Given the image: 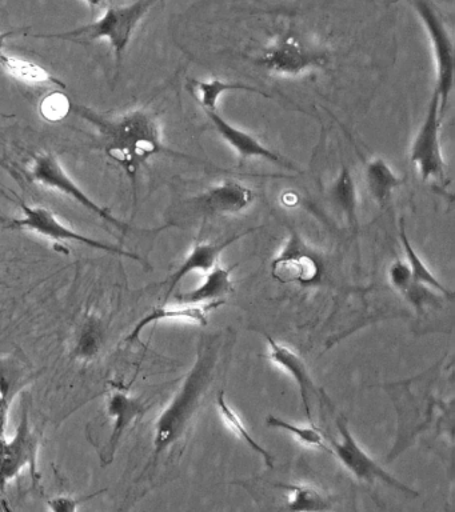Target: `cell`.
<instances>
[{
	"label": "cell",
	"instance_id": "6da1fadb",
	"mask_svg": "<svg viewBox=\"0 0 455 512\" xmlns=\"http://www.w3.org/2000/svg\"><path fill=\"white\" fill-rule=\"evenodd\" d=\"M71 108L95 128L106 155L126 171L133 183L139 170L154 156L193 159L166 147L157 115L147 108H135L118 115L102 114L85 106Z\"/></svg>",
	"mask_w": 455,
	"mask_h": 512
},
{
	"label": "cell",
	"instance_id": "7a4b0ae2",
	"mask_svg": "<svg viewBox=\"0 0 455 512\" xmlns=\"http://www.w3.org/2000/svg\"><path fill=\"white\" fill-rule=\"evenodd\" d=\"M219 352H221L219 336L202 338L199 342L194 366L191 367L169 406L162 411L155 422L154 460L175 446L186 434L187 428L198 414L203 399L213 383Z\"/></svg>",
	"mask_w": 455,
	"mask_h": 512
},
{
	"label": "cell",
	"instance_id": "3957f363",
	"mask_svg": "<svg viewBox=\"0 0 455 512\" xmlns=\"http://www.w3.org/2000/svg\"><path fill=\"white\" fill-rule=\"evenodd\" d=\"M161 2L163 0H134L125 6L107 8L105 14L94 23L85 24L75 30L61 32V34L34 36L35 38L73 40V42H95V40L106 39L113 48L115 62L119 66L135 30L149 12Z\"/></svg>",
	"mask_w": 455,
	"mask_h": 512
},
{
	"label": "cell",
	"instance_id": "277c9868",
	"mask_svg": "<svg viewBox=\"0 0 455 512\" xmlns=\"http://www.w3.org/2000/svg\"><path fill=\"white\" fill-rule=\"evenodd\" d=\"M19 208H21V218L11 219L9 222V227L14 228V230L31 232V234L41 236L43 239L51 240V242L58 244V246H62L65 243L82 244V246L93 248V250L125 256V258L137 260V262L145 264V260L141 256L134 254V252L123 250V248L115 246V244L101 242V240L79 234L73 228L63 224L58 219V216L49 208L30 206V204H26L22 200L19 202Z\"/></svg>",
	"mask_w": 455,
	"mask_h": 512
},
{
	"label": "cell",
	"instance_id": "5b68a950",
	"mask_svg": "<svg viewBox=\"0 0 455 512\" xmlns=\"http://www.w3.org/2000/svg\"><path fill=\"white\" fill-rule=\"evenodd\" d=\"M29 179L31 182L39 184V186L69 196L70 199L75 200V202L81 204V206L87 208V210L93 212V214L99 216L102 220H105L106 223L117 228L122 234H127V232L134 230L130 224L123 223L122 220L115 218L110 210L94 202V200L78 186L77 182H74L73 178L67 174V171L63 168L57 156L51 154V152H41V154L34 156L29 167Z\"/></svg>",
	"mask_w": 455,
	"mask_h": 512
},
{
	"label": "cell",
	"instance_id": "8992f818",
	"mask_svg": "<svg viewBox=\"0 0 455 512\" xmlns=\"http://www.w3.org/2000/svg\"><path fill=\"white\" fill-rule=\"evenodd\" d=\"M254 62L275 75L298 76L325 66L326 55L290 28L278 35Z\"/></svg>",
	"mask_w": 455,
	"mask_h": 512
},
{
	"label": "cell",
	"instance_id": "52a82bcc",
	"mask_svg": "<svg viewBox=\"0 0 455 512\" xmlns=\"http://www.w3.org/2000/svg\"><path fill=\"white\" fill-rule=\"evenodd\" d=\"M419 19L422 20L433 48L437 84L435 92L439 96L441 114L445 116L447 104L454 86V43L446 23L429 0H410Z\"/></svg>",
	"mask_w": 455,
	"mask_h": 512
},
{
	"label": "cell",
	"instance_id": "ba28073f",
	"mask_svg": "<svg viewBox=\"0 0 455 512\" xmlns=\"http://www.w3.org/2000/svg\"><path fill=\"white\" fill-rule=\"evenodd\" d=\"M39 436L31 426L29 406L23 408L13 438L0 439V491L29 470L35 482L41 480L38 468Z\"/></svg>",
	"mask_w": 455,
	"mask_h": 512
},
{
	"label": "cell",
	"instance_id": "9c48e42d",
	"mask_svg": "<svg viewBox=\"0 0 455 512\" xmlns=\"http://www.w3.org/2000/svg\"><path fill=\"white\" fill-rule=\"evenodd\" d=\"M442 120L439 96L434 91L410 151L411 163L417 168L423 182H442L445 179L446 163L441 146Z\"/></svg>",
	"mask_w": 455,
	"mask_h": 512
},
{
	"label": "cell",
	"instance_id": "30bf717a",
	"mask_svg": "<svg viewBox=\"0 0 455 512\" xmlns=\"http://www.w3.org/2000/svg\"><path fill=\"white\" fill-rule=\"evenodd\" d=\"M323 272L322 256L297 231L291 230L285 247L271 263L273 278L285 284L313 286L322 279Z\"/></svg>",
	"mask_w": 455,
	"mask_h": 512
},
{
	"label": "cell",
	"instance_id": "8fae6325",
	"mask_svg": "<svg viewBox=\"0 0 455 512\" xmlns=\"http://www.w3.org/2000/svg\"><path fill=\"white\" fill-rule=\"evenodd\" d=\"M337 428L341 440H331V452H334L342 466L354 475L355 478L373 484L375 480L387 484L389 487L395 488L397 491L405 492L407 495L417 496V492L413 488L407 487L401 480L394 478L381 466L363 448L359 446L353 434H351L349 423L345 416L337 419Z\"/></svg>",
	"mask_w": 455,
	"mask_h": 512
},
{
	"label": "cell",
	"instance_id": "7c38bea8",
	"mask_svg": "<svg viewBox=\"0 0 455 512\" xmlns=\"http://www.w3.org/2000/svg\"><path fill=\"white\" fill-rule=\"evenodd\" d=\"M205 114L209 118L210 123L213 124L214 130L218 132V135L237 152L242 160L263 159L266 162L275 164V166L285 168V170L298 171V168L290 160L283 159L281 155L267 148L265 144L259 142V139L249 134V132L243 131L241 128H237L230 122H227L217 111H205Z\"/></svg>",
	"mask_w": 455,
	"mask_h": 512
},
{
	"label": "cell",
	"instance_id": "4fadbf2b",
	"mask_svg": "<svg viewBox=\"0 0 455 512\" xmlns=\"http://www.w3.org/2000/svg\"><path fill=\"white\" fill-rule=\"evenodd\" d=\"M147 411L146 404L137 396L130 395L129 392L117 390L110 394L106 402L107 416L111 419V434L107 440L105 455H103V464L113 462L115 454L123 436L133 427Z\"/></svg>",
	"mask_w": 455,
	"mask_h": 512
},
{
	"label": "cell",
	"instance_id": "5bb4252c",
	"mask_svg": "<svg viewBox=\"0 0 455 512\" xmlns=\"http://www.w3.org/2000/svg\"><path fill=\"white\" fill-rule=\"evenodd\" d=\"M255 194L238 180L226 179L203 191L193 200L195 208L206 215H231L247 210Z\"/></svg>",
	"mask_w": 455,
	"mask_h": 512
},
{
	"label": "cell",
	"instance_id": "9a60e30c",
	"mask_svg": "<svg viewBox=\"0 0 455 512\" xmlns=\"http://www.w3.org/2000/svg\"><path fill=\"white\" fill-rule=\"evenodd\" d=\"M257 230L258 228H249V230L239 232V234L222 240V242L195 244L186 258L183 259V262L179 264L177 270L162 283L163 286H167L165 298L169 299L175 287H177L187 275H190L191 272H209L213 270V268L217 266L223 251L233 246V244L238 242L239 239H242L243 236L253 234V232Z\"/></svg>",
	"mask_w": 455,
	"mask_h": 512
},
{
	"label": "cell",
	"instance_id": "2e32d148",
	"mask_svg": "<svg viewBox=\"0 0 455 512\" xmlns=\"http://www.w3.org/2000/svg\"><path fill=\"white\" fill-rule=\"evenodd\" d=\"M265 338L267 344H269V358L293 376L299 387V394H301L307 419L310 420L311 424H314L313 414H311V396L317 394V388L314 386L306 363L303 362V359L297 352L291 350L290 347L278 343L277 340H274L273 336L265 334Z\"/></svg>",
	"mask_w": 455,
	"mask_h": 512
},
{
	"label": "cell",
	"instance_id": "e0dca14e",
	"mask_svg": "<svg viewBox=\"0 0 455 512\" xmlns=\"http://www.w3.org/2000/svg\"><path fill=\"white\" fill-rule=\"evenodd\" d=\"M33 364L23 351L0 356V399L13 406L14 400L34 382Z\"/></svg>",
	"mask_w": 455,
	"mask_h": 512
},
{
	"label": "cell",
	"instance_id": "ac0fdd59",
	"mask_svg": "<svg viewBox=\"0 0 455 512\" xmlns=\"http://www.w3.org/2000/svg\"><path fill=\"white\" fill-rule=\"evenodd\" d=\"M223 304H225V300H215V302L202 304L181 303L177 307L154 308L150 314H147L145 318L139 320L137 326L133 328V331L126 336L125 342L127 344L137 342L143 330L149 327L150 324L166 322V320H186V322L202 324V326H205V324H207V314L211 311L217 310V308L223 306Z\"/></svg>",
	"mask_w": 455,
	"mask_h": 512
},
{
	"label": "cell",
	"instance_id": "d6986e66",
	"mask_svg": "<svg viewBox=\"0 0 455 512\" xmlns=\"http://www.w3.org/2000/svg\"><path fill=\"white\" fill-rule=\"evenodd\" d=\"M238 264L231 267H222L217 264L213 270L207 272L205 282L186 294L177 296L178 302L182 304H202L223 300L226 295L233 291V279L231 274Z\"/></svg>",
	"mask_w": 455,
	"mask_h": 512
},
{
	"label": "cell",
	"instance_id": "ffe728a7",
	"mask_svg": "<svg viewBox=\"0 0 455 512\" xmlns=\"http://www.w3.org/2000/svg\"><path fill=\"white\" fill-rule=\"evenodd\" d=\"M365 182L371 198L377 202L379 207L386 206L390 202L393 192L405 183L383 158L367 160Z\"/></svg>",
	"mask_w": 455,
	"mask_h": 512
},
{
	"label": "cell",
	"instance_id": "44dd1931",
	"mask_svg": "<svg viewBox=\"0 0 455 512\" xmlns=\"http://www.w3.org/2000/svg\"><path fill=\"white\" fill-rule=\"evenodd\" d=\"M329 198L334 207L345 216L347 224L357 234L359 228L358 188L349 167L343 166L339 171L337 178L330 186Z\"/></svg>",
	"mask_w": 455,
	"mask_h": 512
},
{
	"label": "cell",
	"instance_id": "7402d4cb",
	"mask_svg": "<svg viewBox=\"0 0 455 512\" xmlns=\"http://www.w3.org/2000/svg\"><path fill=\"white\" fill-rule=\"evenodd\" d=\"M189 90L197 102L201 104L203 111H217L219 99L226 92L246 91L250 94H257L263 98H271L267 92L259 90L257 87L249 86L238 82H226V80H190Z\"/></svg>",
	"mask_w": 455,
	"mask_h": 512
},
{
	"label": "cell",
	"instance_id": "603a6c76",
	"mask_svg": "<svg viewBox=\"0 0 455 512\" xmlns=\"http://www.w3.org/2000/svg\"><path fill=\"white\" fill-rule=\"evenodd\" d=\"M106 340V331L98 316H87L85 322L75 332L71 355L81 363L93 362L101 354Z\"/></svg>",
	"mask_w": 455,
	"mask_h": 512
},
{
	"label": "cell",
	"instance_id": "cb8c5ba5",
	"mask_svg": "<svg viewBox=\"0 0 455 512\" xmlns=\"http://www.w3.org/2000/svg\"><path fill=\"white\" fill-rule=\"evenodd\" d=\"M0 67L5 68L15 79L21 80L27 84H55V86L65 87V84L54 78L49 71L39 66L37 63L29 60L17 58V56L0 54Z\"/></svg>",
	"mask_w": 455,
	"mask_h": 512
},
{
	"label": "cell",
	"instance_id": "d4e9b609",
	"mask_svg": "<svg viewBox=\"0 0 455 512\" xmlns=\"http://www.w3.org/2000/svg\"><path fill=\"white\" fill-rule=\"evenodd\" d=\"M399 236H401L403 248H405L407 256V264H409L411 270V276H413V282L419 284H425V286L433 288L445 295L450 300L454 298L453 291L447 290L445 286H442L441 282L435 278L423 260L419 258L417 251L411 246L409 238H407L405 223L403 219L399 222Z\"/></svg>",
	"mask_w": 455,
	"mask_h": 512
},
{
	"label": "cell",
	"instance_id": "484cf974",
	"mask_svg": "<svg viewBox=\"0 0 455 512\" xmlns=\"http://www.w3.org/2000/svg\"><path fill=\"white\" fill-rule=\"evenodd\" d=\"M217 406L219 412H221L222 418L225 419L227 424H229V427L235 432V435H237L239 439L243 440L251 450L257 452L258 455H261L263 460H265L267 467L273 468L274 456L271 455L266 448H263L261 444L251 436L250 432L247 431V428L245 424H243L242 419L239 418L237 411L227 403L225 392L223 391L219 392L217 396Z\"/></svg>",
	"mask_w": 455,
	"mask_h": 512
},
{
	"label": "cell",
	"instance_id": "4316f807",
	"mask_svg": "<svg viewBox=\"0 0 455 512\" xmlns=\"http://www.w3.org/2000/svg\"><path fill=\"white\" fill-rule=\"evenodd\" d=\"M277 487L289 491L286 510L290 511H326L330 510L329 499L318 490L310 486L298 484H277Z\"/></svg>",
	"mask_w": 455,
	"mask_h": 512
},
{
	"label": "cell",
	"instance_id": "83f0119b",
	"mask_svg": "<svg viewBox=\"0 0 455 512\" xmlns=\"http://www.w3.org/2000/svg\"><path fill=\"white\" fill-rule=\"evenodd\" d=\"M266 424L270 428H275V430L289 432V434L295 436L299 442L307 444V446L321 448V450L333 454L331 448L326 446L325 436L322 435V432L319 431L314 424H311L309 427L297 426V424L287 422V420L274 415L267 416Z\"/></svg>",
	"mask_w": 455,
	"mask_h": 512
},
{
	"label": "cell",
	"instance_id": "f1b7e54d",
	"mask_svg": "<svg viewBox=\"0 0 455 512\" xmlns=\"http://www.w3.org/2000/svg\"><path fill=\"white\" fill-rule=\"evenodd\" d=\"M389 278L395 290H398L401 294L414 283L409 264L402 262L401 259H397L391 264Z\"/></svg>",
	"mask_w": 455,
	"mask_h": 512
},
{
	"label": "cell",
	"instance_id": "f546056e",
	"mask_svg": "<svg viewBox=\"0 0 455 512\" xmlns=\"http://www.w3.org/2000/svg\"><path fill=\"white\" fill-rule=\"evenodd\" d=\"M414 307L421 310L426 304L434 303V292H431L425 284L413 283L402 294Z\"/></svg>",
	"mask_w": 455,
	"mask_h": 512
},
{
	"label": "cell",
	"instance_id": "4dcf8cb0",
	"mask_svg": "<svg viewBox=\"0 0 455 512\" xmlns=\"http://www.w3.org/2000/svg\"><path fill=\"white\" fill-rule=\"evenodd\" d=\"M95 495L87 496V498L77 499L73 498V496H55L54 499L49 500V508L51 511L57 512H74L78 510L79 504L86 502L91 498H94Z\"/></svg>",
	"mask_w": 455,
	"mask_h": 512
},
{
	"label": "cell",
	"instance_id": "1f68e13d",
	"mask_svg": "<svg viewBox=\"0 0 455 512\" xmlns=\"http://www.w3.org/2000/svg\"><path fill=\"white\" fill-rule=\"evenodd\" d=\"M11 32H0V54L3 52V48H5L6 39L9 38Z\"/></svg>",
	"mask_w": 455,
	"mask_h": 512
},
{
	"label": "cell",
	"instance_id": "d6a6232c",
	"mask_svg": "<svg viewBox=\"0 0 455 512\" xmlns=\"http://www.w3.org/2000/svg\"><path fill=\"white\" fill-rule=\"evenodd\" d=\"M85 2L89 4L91 8H95L101 7L102 4L106 2V0H85Z\"/></svg>",
	"mask_w": 455,
	"mask_h": 512
}]
</instances>
